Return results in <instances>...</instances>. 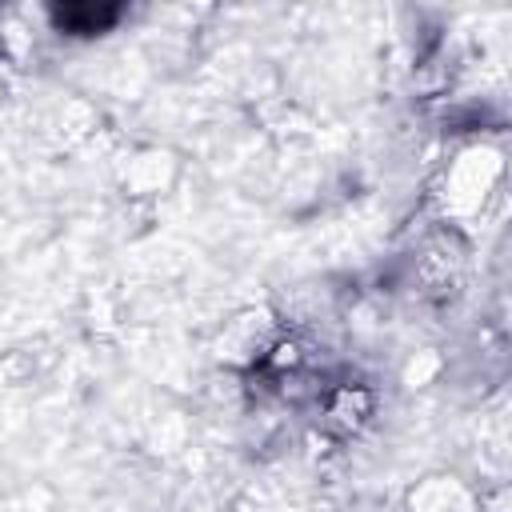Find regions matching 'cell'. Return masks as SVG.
<instances>
[{
  "label": "cell",
  "mask_w": 512,
  "mask_h": 512,
  "mask_svg": "<svg viewBox=\"0 0 512 512\" xmlns=\"http://www.w3.org/2000/svg\"><path fill=\"white\" fill-rule=\"evenodd\" d=\"M272 344H276V336H272V320H268V316H256V312L232 320L228 332L220 336V348H224L228 360H252V356L260 360V356H268Z\"/></svg>",
  "instance_id": "6da1fadb"
},
{
  "label": "cell",
  "mask_w": 512,
  "mask_h": 512,
  "mask_svg": "<svg viewBox=\"0 0 512 512\" xmlns=\"http://www.w3.org/2000/svg\"><path fill=\"white\" fill-rule=\"evenodd\" d=\"M372 416V396L356 384H340L324 392V424L336 432H356Z\"/></svg>",
  "instance_id": "7a4b0ae2"
}]
</instances>
